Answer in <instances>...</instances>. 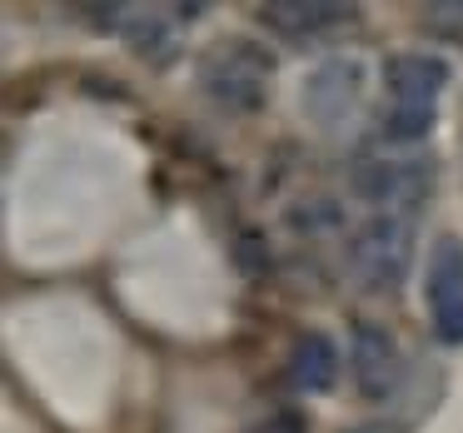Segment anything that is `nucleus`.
Masks as SVG:
<instances>
[{
    "label": "nucleus",
    "instance_id": "f257e3e1",
    "mask_svg": "<svg viewBox=\"0 0 463 433\" xmlns=\"http://www.w3.org/2000/svg\"><path fill=\"white\" fill-rule=\"evenodd\" d=\"M449 90V61L423 51H399L383 61V110L379 135L393 150H413L439 125V100Z\"/></svg>",
    "mask_w": 463,
    "mask_h": 433
},
{
    "label": "nucleus",
    "instance_id": "f03ea898",
    "mask_svg": "<svg viewBox=\"0 0 463 433\" xmlns=\"http://www.w3.org/2000/svg\"><path fill=\"white\" fill-rule=\"evenodd\" d=\"M269 80H274V55L250 35H224L194 65V85L200 95L224 115H254L269 100Z\"/></svg>",
    "mask_w": 463,
    "mask_h": 433
},
{
    "label": "nucleus",
    "instance_id": "7ed1b4c3",
    "mask_svg": "<svg viewBox=\"0 0 463 433\" xmlns=\"http://www.w3.org/2000/svg\"><path fill=\"white\" fill-rule=\"evenodd\" d=\"M364 80H369V71H364L359 55H334V61H319L309 75H304L299 85V110L304 120L314 125L319 135H329V140H344V135L359 130V115H364Z\"/></svg>",
    "mask_w": 463,
    "mask_h": 433
},
{
    "label": "nucleus",
    "instance_id": "20e7f679",
    "mask_svg": "<svg viewBox=\"0 0 463 433\" xmlns=\"http://www.w3.org/2000/svg\"><path fill=\"white\" fill-rule=\"evenodd\" d=\"M413 259V220L409 214H369L349 240V274L369 294H393Z\"/></svg>",
    "mask_w": 463,
    "mask_h": 433
},
{
    "label": "nucleus",
    "instance_id": "39448f33",
    "mask_svg": "<svg viewBox=\"0 0 463 433\" xmlns=\"http://www.w3.org/2000/svg\"><path fill=\"white\" fill-rule=\"evenodd\" d=\"M423 309L439 344L463 349V240L458 234H433L423 254Z\"/></svg>",
    "mask_w": 463,
    "mask_h": 433
},
{
    "label": "nucleus",
    "instance_id": "423d86ee",
    "mask_svg": "<svg viewBox=\"0 0 463 433\" xmlns=\"http://www.w3.org/2000/svg\"><path fill=\"white\" fill-rule=\"evenodd\" d=\"M90 15H100V31H115L140 61L170 65L180 55L184 15H194V5H95Z\"/></svg>",
    "mask_w": 463,
    "mask_h": 433
},
{
    "label": "nucleus",
    "instance_id": "0eeeda50",
    "mask_svg": "<svg viewBox=\"0 0 463 433\" xmlns=\"http://www.w3.org/2000/svg\"><path fill=\"white\" fill-rule=\"evenodd\" d=\"M349 373H354V389H359L364 399H393V393L403 389L409 363H403L399 339H393L383 324L354 319V329H349Z\"/></svg>",
    "mask_w": 463,
    "mask_h": 433
},
{
    "label": "nucleus",
    "instance_id": "6e6552de",
    "mask_svg": "<svg viewBox=\"0 0 463 433\" xmlns=\"http://www.w3.org/2000/svg\"><path fill=\"white\" fill-rule=\"evenodd\" d=\"M354 190L373 204V214H409L429 194V165L423 160H359Z\"/></svg>",
    "mask_w": 463,
    "mask_h": 433
},
{
    "label": "nucleus",
    "instance_id": "1a4fd4ad",
    "mask_svg": "<svg viewBox=\"0 0 463 433\" xmlns=\"http://www.w3.org/2000/svg\"><path fill=\"white\" fill-rule=\"evenodd\" d=\"M359 5H339V0H269V5H260V21L289 41H329V35L359 25Z\"/></svg>",
    "mask_w": 463,
    "mask_h": 433
},
{
    "label": "nucleus",
    "instance_id": "9d476101",
    "mask_svg": "<svg viewBox=\"0 0 463 433\" xmlns=\"http://www.w3.org/2000/svg\"><path fill=\"white\" fill-rule=\"evenodd\" d=\"M339 344L329 339V334L309 329L294 339L289 359H284V383H289L294 393H304V399H319V393H329L334 383H339Z\"/></svg>",
    "mask_w": 463,
    "mask_h": 433
},
{
    "label": "nucleus",
    "instance_id": "9b49d317",
    "mask_svg": "<svg viewBox=\"0 0 463 433\" xmlns=\"http://www.w3.org/2000/svg\"><path fill=\"white\" fill-rule=\"evenodd\" d=\"M423 31L449 45H463V0H433V5H423Z\"/></svg>",
    "mask_w": 463,
    "mask_h": 433
},
{
    "label": "nucleus",
    "instance_id": "f8f14e48",
    "mask_svg": "<svg viewBox=\"0 0 463 433\" xmlns=\"http://www.w3.org/2000/svg\"><path fill=\"white\" fill-rule=\"evenodd\" d=\"M250 433H309V428H304V419H299V413H289V409H284V413H269L264 423H254Z\"/></svg>",
    "mask_w": 463,
    "mask_h": 433
},
{
    "label": "nucleus",
    "instance_id": "ddd939ff",
    "mask_svg": "<svg viewBox=\"0 0 463 433\" xmlns=\"http://www.w3.org/2000/svg\"><path fill=\"white\" fill-rule=\"evenodd\" d=\"M349 433H409V423H399V419H373V423H359V428H349Z\"/></svg>",
    "mask_w": 463,
    "mask_h": 433
}]
</instances>
